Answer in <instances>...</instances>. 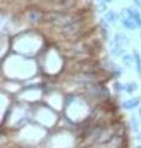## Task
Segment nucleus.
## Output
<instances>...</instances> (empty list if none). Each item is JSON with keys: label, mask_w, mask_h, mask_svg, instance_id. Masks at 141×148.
<instances>
[{"label": "nucleus", "mask_w": 141, "mask_h": 148, "mask_svg": "<svg viewBox=\"0 0 141 148\" xmlns=\"http://www.w3.org/2000/svg\"><path fill=\"white\" fill-rule=\"evenodd\" d=\"M128 11L130 14V16L133 17V20L136 22L138 27H141V14H140V11L138 10V9H135V8H129Z\"/></svg>", "instance_id": "nucleus-3"}, {"label": "nucleus", "mask_w": 141, "mask_h": 148, "mask_svg": "<svg viewBox=\"0 0 141 148\" xmlns=\"http://www.w3.org/2000/svg\"><path fill=\"white\" fill-rule=\"evenodd\" d=\"M123 61H124V63L126 64V66H129V64L133 62V58H131L129 54H125V56H123Z\"/></svg>", "instance_id": "nucleus-7"}, {"label": "nucleus", "mask_w": 141, "mask_h": 148, "mask_svg": "<svg viewBox=\"0 0 141 148\" xmlns=\"http://www.w3.org/2000/svg\"><path fill=\"white\" fill-rule=\"evenodd\" d=\"M139 115H140V117H141V108H140V110H139Z\"/></svg>", "instance_id": "nucleus-10"}, {"label": "nucleus", "mask_w": 141, "mask_h": 148, "mask_svg": "<svg viewBox=\"0 0 141 148\" xmlns=\"http://www.w3.org/2000/svg\"><path fill=\"white\" fill-rule=\"evenodd\" d=\"M104 17H105V21L108 22V24H115L116 20L119 18V15H116L115 11L110 10V11H108V12L105 14Z\"/></svg>", "instance_id": "nucleus-4"}, {"label": "nucleus", "mask_w": 141, "mask_h": 148, "mask_svg": "<svg viewBox=\"0 0 141 148\" xmlns=\"http://www.w3.org/2000/svg\"><path fill=\"white\" fill-rule=\"evenodd\" d=\"M115 89H116V90H119V91H121V90H124V89H125V86L121 85V83H115Z\"/></svg>", "instance_id": "nucleus-8"}, {"label": "nucleus", "mask_w": 141, "mask_h": 148, "mask_svg": "<svg viewBox=\"0 0 141 148\" xmlns=\"http://www.w3.org/2000/svg\"><path fill=\"white\" fill-rule=\"evenodd\" d=\"M133 1L138 8H141V0H133Z\"/></svg>", "instance_id": "nucleus-9"}, {"label": "nucleus", "mask_w": 141, "mask_h": 148, "mask_svg": "<svg viewBox=\"0 0 141 148\" xmlns=\"http://www.w3.org/2000/svg\"><path fill=\"white\" fill-rule=\"evenodd\" d=\"M136 148H141V146H138V147H136Z\"/></svg>", "instance_id": "nucleus-12"}, {"label": "nucleus", "mask_w": 141, "mask_h": 148, "mask_svg": "<svg viewBox=\"0 0 141 148\" xmlns=\"http://www.w3.org/2000/svg\"><path fill=\"white\" fill-rule=\"evenodd\" d=\"M136 88H138L136 83H135V82H131V83H129V84H126V85H125V90H126V91H129V92H133V91L136 90Z\"/></svg>", "instance_id": "nucleus-6"}, {"label": "nucleus", "mask_w": 141, "mask_h": 148, "mask_svg": "<svg viewBox=\"0 0 141 148\" xmlns=\"http://www.w3.org/2000/svg\"><path fill=\"white\" fill-rule=\"evenodd\" d=\"M105 1H106V3H110V1H113V0H105Z\"/></svg>", "instance_id": "nucleus-11"}, {"label": "nucleus", "mask_w": 141, "mask_h": 148, "mask_svg": "<svg viewBox=\"0 0 141 148\" xmlns=\"http://www.w3.org/2000/svg\"><path fill=\"white\" fill-rule=\"evenodd\" d=\"M119 18H120L121 24H123V26L125 27V29H128V30H135L136 27H138L136 22L133 20V17L130 16L128 9H124V10L121 11V14L119 15Z\"/></svg>", "instance_id": "nucleus-1"}, {"label": "nucleus", "mask_w": 141, "mask_h": 148, "mask_svg": "<svg viewBox=\"0 0 141 148\" xmlns=\"http://www.w3.org/2000/svg\"><path fill=\"white\" fill-rule=\"evenodd\" d=\"M141 103V99L140 98H133V99H129V100H125L123 103V108L126 110H133L135 108H138Z\"/></svg>", "instance_id": "nucleus-2"}, {"label": "nucleus", "mask_w": 141, "mask_h": 148, "mask_svg": "<svg viewBox=\"0 0 141 148\" xmlns=\"http://www.w3.org/2000/svg\"><path fill=\"white\" fill-rule=\"evenodd\" d=\"M134 61L136 64V72H138V75L141 77V57L140 53L138 51H134Z\"/></svg>", "instance_id": "nucleus-5"}]
</instances>
